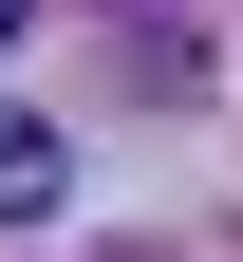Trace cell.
<instances>
[{
	"label": "cell",
	"instance_id": "1",
	"mask_svg": "<svg viewBox=\"0 0 243 262\" xmlns=\"http://www.w3.org/2000/svg\"><path fill=\"white\" fill-rule=\"evenodd\" d=\"M56 206H75V131L0 94V225H56Z\"/></svg>",
	"mask_w": 243,
	"mask_h": 262
},
{
	"label": "cell",
	"instance_id": "2",
	"mask_svg": "<svg viewBox=\"0 0 243 262\" xmlns=\"http://www.w3.org/2000/svg\"><path fill=\"white\" fill-rule=\"evenodd\" d=\"M19 19H38V0H0V56H19Z\"/></svg>",
	"mask_w": 243,
	"mask_h": 262
}]
</instances>
